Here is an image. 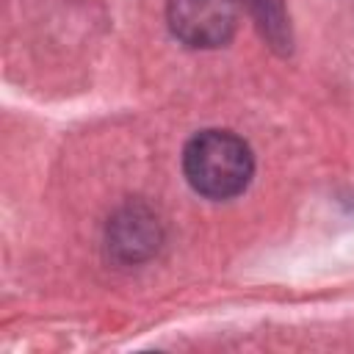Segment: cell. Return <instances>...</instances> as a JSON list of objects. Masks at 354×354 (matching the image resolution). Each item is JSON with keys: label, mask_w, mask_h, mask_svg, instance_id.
Masks as SVG:
<instances>
[{"label": "cell", "mask_w": 354, "mask_h": 354, "mask_svg": "<svg viewBox=\"0 0 354 354\" xmlns=\"http://www.w3.org/2000/svg\"><path fill=\"white\" fill-rule=\"evenodd\" d=\"M183 171L196 194L232 199L243 194L254 177V155L249 144L230 130H202L183 149Z\"/></svg>", "instance_id": "1"}, {"label": "cell", "mask_w": 354, "mask_h": 354, "mask_svg": "<svg viewBox=\"0 0 354 354\" xmlns=\"http://www.w3.org/2000/svg\"><path fill=\"white\" fill-rule=\"evenodd\" d=\"M166 19L171 33L188 47H224L238 28L232 0H169Z\"/></svg>", "instance_id": "2"}, {"label": "cell", "mask_w": 354, "mask_h": 354, "mask_svg": "<svg viewBox=\"0 0 354 354\" xmlns=\"http://www.w3.org/2000/svg\"><path fill=\"white\" fill-rule=\"evenodd\" d=\"M158 241H160L158 218L141 205L124 207L108 227V246L122 260L136 263V260L149 257L158 249Z\"/></svg>", "instance_id": "3"}, {"label": "cell", "mask_w": 354, "mask_h": 354, "mask_svg": "<svg viewBox=\"0 0 354 354\" xmlns=\"http://www.w3.org/2000/svg\"><path fill=\"white\" fill-rule=\"evenodd\" d=\"M249 14L254 17L260 33L277 53H290L293 50V33H290V19L285 11L282 0H243Z\"/></svg>", "instance_id": "4"}]
</instances>
